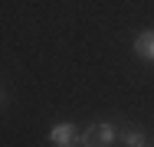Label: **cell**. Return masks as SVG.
<instances>
[{
    "mask_svg": "<svg viewBox=\"0 0 154 147\" xmlns=\"http://www.w3.org/2000/svg\"><path fill=\"white\" fill-rule=\"evenodd\" d=\"M118 137L112 121H95L92 128L82 134V147H112V141Z\"/></svg>",
    "mask_w": 154,
    "mask_h": 147,
    "instance_id": "cell-1",
    "label": "cell"
},
{
    "mask_svg": "<svg viewBox=\"0 0 154 147\" xmlns=\"http://www.w3.org/2000/svg\"><path fill=\"white\" fill-rule=\"evenodd\" d=\"M49 141L56 147H75V144H82V134H75V124L62 121V124H56V128L49 131Z\"/></svg>",
    "mask_w": 154,
    "mask_h": 147,
    "instance_id": "cell-2",
    "label": "cell"
},
{
    "mask_svg": "<svg viewBox=\"0 0 154 147\" xmlns=\"http://www.w3.org/2000/svg\"><path fill=\"white\" fill-rule=\"evenodd\" d=\"M134 52H138L141 59H148V62H154V29L138 33V39H134Z\"/></svg>",
    "mask_w": 154,
    "mask_h": 147,
    "instance_id": "cell-3",
    "label": "cell"
},
{
    "mask_svg": "<svg viewBox=\"0 0 154 147\" xmlns=\"http://www.w3.org/2000/svg\"><path fill=\"white\" fill-rule=\"evenodd\" d=\"M122 144L125 147H148V141H144L141 131H122Z\"/></svg>",
    "mask_w": 154,
    "mask_h": 147,
    "instance_id": "cell-4",
    "label": "cell"
},
{
    "mask_svg": "<svg viewBox=\"0 0 154 147\" xmlns=\"http://www.w3.org/2000/svg\"><path fill=\"white\" fill-rule=\"evenodd\" d=\"M0 101H3V88H0Z\"/></svg>",
    "mask_w": 154,
    "mask_h": 147,
    "instance_id": "cell-5",
    "label": "cell"
}]
</instances>
